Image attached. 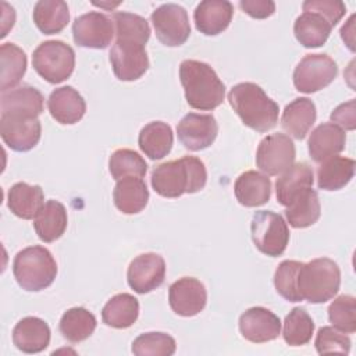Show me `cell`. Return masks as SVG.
<instances>
[{
  "instance_id": "18",
  "label": "cell",
  "mask_w": 356,
  "mask_h": 356,
  "mask_svg": "<svg viewBox=\"0 0 356 356\" xmlns=\"http://www.w3.org/2000/svg\"><path fill=\"white\" fill-rule=\"evenodd\" d=\"M1 114L38 118L44 107L43 95L31 85H22L6 92L0 96Z\"/></svg>"
},
{
  "instance_id": "42",
  "label": "cell",
  "mask_w": 356,
  "mask_h": 356,
  "mask_svg": "<svg viewBox=\"0 0 356 356\" xmlns=\"http://www.w3.org/2000/svg\"><path fill=\"white\" fill-rule=\"evenodd\" d=\"M302 261L284 260L278 264L274 273V286L275 291L288 302H300V296L296 288L298 270Z\"/></svg>"
},
{
  "instance_id": "31",
  "label": "cell",
  "mask_w": 356,
  "mask_h": 356,
  "mask_svg": "<svg viewBox=\"0 0 356 356\" xmlns=\"http://www.w3.org/2000/svg\"><path fill=\"white\" fill-rule=\"evenodd\" d=\"M331 29L332 26L330 22L314 11H303L293 24L296 40L307 49L323 46L327 42Z\"/></svg>"
},
{
  "instance_id": "22",
  "label": "cell",
  "mask_w": 356,
  "mask_h": 356,
  "mask_svg": "<svg viewBox=\"0 0 356 356\" xmlns=\"http://www.w3.org/2000/svg\"><path fill=\"white\" fill-rule=\"evenodd\" d=\"M50 327L39 317L21 318L13 330V343L24 353H39L50 343Z\"/></svg>"
},
{
  "instance_id": "5",
  "label": "cell",
  "mask_w": 356,
  "mask_h": 356,
  "mask_svg": "<svg viewBox=\"0 0 356 356\" xmlns=\"http://www.w3.org/2000/svg\"><path fill=\"white\" fill-rule=\"evenodd\" d=\"M13 274L22 289L38 292L53 284L57 275V263L49 249L33 245L15 254Z\"/></svg>"
},
{
  "instance_id": "25",
  "label": "cell",
  "mask_w": 356,
  "mask_h": 356,
  "mask_svg": "<svg viewBox=\"0 0 356 356\" xmlns=\"http://www.w3.org/2000/svg\"><path fill=\"white\" fill-rule=\"evenodd\" d=\"M113 200L121 213L136 214L146 207L149 189L142 178L125 177L117 181L113 191Z\"/></svg>"
},
{
  "instance_id": "8",
  "label": "cell",
  "mask_w": 356,
  "mask_h": 356,
  "mask_svg": "<svg viewBox=\"0 0 356 356\" xmlns=\"http://www.w3.org/2000/svg\"><path fill=\"white\" fill-rule=\"evenodd\" d=\"M338 75V65L328 54H306L293 70L298 92L314 93L328 86Z\"/></svg>"
},
{
  "instance_id": "46",
  "label": "cell",
  "mask_w": 356,
  "mask_h": 356,
  "mask_svg": "<svg viewBox=\"0 0 356 356\" xmlns=\"http://www.w3.org/2000/svg\"><path fill=\"white\" fill-rule=\"evenodd\" d=\"M331 121L337 122L338 127H342L343 129L353 131L356 127V118H355V99H350L346 103L339 104L332 113H331Z\"/></svg>"
},
{
  "instance_id": "24",
  "label": "cell",
  "mask_w": 356,
  "mask_h": 356,
  "mask_svg": "<svg viewBox=\"0 0 356 356\" xmlns=\"http://www.w3.org/2000/svg\"><path fill=\"white\" fill-rule=\"evenodd\" d=\"M236 200L245 207H257L270 200L271 181L267 175L249 170L242 172L234 185Z\"/></svg>"
},
{
  "instance_id": "15",
  "label": "cell",
  "mask_w": 356,
  "mask_h": 356,
  "mask_svg": "<svg viewBox=\"0 0 356 356\" xmlns=\"http://www.w3.org/2000/svg\"><path fill=\"white\" fill-rule=\"evenodd\" d=\"M168 303L171 310L178 316H196L207 303L206 286L193 277H182L170 285Z\"/></svg>"
},
{
  "instance_id": "39",
  "label": "cell",
  "mask_w": 356,
  "mask_h": 356,
  "mask_svg": "<svg viewBox=\"0 0 356 356\" xmlns=\"http://www.w3.org/2000/svg\"><path fill=\"white\" fill-rule=\"evenodd\" d=\"M113 22L117 39L134 40L146 46L150 38V26L143 17L132 13L120 11L114 13Z\"/></svg>"
},
{
  "instance_id": "17",
  "label": "cell",
  "mask_w": 356,
  "mask_h": 356,
  "mask_svg": "<svg viewBox=\"0 0 356 356\" xmlns=\"http://www.w3.org/2000/svg\"><path fill=\"white\" fill-rule=\"evenodd\" d=\"M239 331L246 341L264 343L278 338L281 332V320L271 310L254 306L241 314Z\"/></svg>"
},
{
  "instance_id": "47",
  "label": "cell",
  "mask_w": 356,
  "mask_h": 356,
  "mask_svg": "<svg viewBox=\"0 0 356 356\" xmlns=\"http://www.w3.org/2000/svg\"><path fill=\"white\" fill-rule=\"evenodd\" d=\"M341 38H342V40L348 44V47H349L352 51H355V47H353V31L348 32L346 25H343V26L341 28Z\"/></svg>"
},
{
  "instance_id": "44",
  "label": "cell",
  "mask_w": 356,
  "mask_h": 356,
  "mask_svg": "<svg viewBox=\"0 0 356 356\" xmlns=\"http://www.w3.org/2000/svg\"><path fill=\"white\" fill-rule=\"evenodd\" d=\"M303 11H314L323 15L331 26H335L346 13V7L339 0H306Z\"/></svg>"
},
{
  "instance_id": "33",
  "label": "cell",
  "mask_w": 356,
  "mask_h": 356,
  "mask_svg": "<svg viewBox=\"0 0 356 356\" xmlns=\"http://www.w3.org/2000/svg\"><path fill=\"white\" fill-rule=\"evenodd\" d=\"M320 199L313 188H307L298 193L285 210L286 220L293 228H307L313 225L320 218Z\"/></svg>"
},
{
  "instance_id": "3",
  "label": "cell",
  "mask_w": 356,
  "mask_h": 356,
  "mask_svg": "<svg viewBox=\"0 0 356 356\" xmlns=\"http://www.w3.org/2000/svg\"><path fill=\"white\" fill-rule=\"evenodd\" d=\"M179 79L186 103L192 108L209 111L224 102L225 85L207 63L184 60L179 65Z\"/></svg>"
},
{
  "instance_id": "12",
  "label": "cell",
  "mask_w": 356,
  "mask_h": 356,
  "mask_svg": "<svg viewBox=\"0 0 356 356\" xmlns=\"http://www.w3.org/2000/svg\"><path fill=\"white\" fill-rule=\"evenodd\" d=\"M114 33L113 19L100 11L82 14L72 24L74 42L81 47L106 49L111 43Z\"/></svg>"
},
{
  "instance_id": "4",
  "label": "cell",
  "mask_w": 356,
  "mask_h": 356,
  "mask_svg": "<svg viewBox=\"0 0 356 356\" xmlns=\"http://www.w3.org/2000/svg\"><path fill=\"white\" fill-rule=\"evenodd\" d=\"M341 285V270L328 257L313 259L302 263L298 270L296 288L302 300L309 303H324L331 300Z\"/></svg>"
},
{
  "instance_id": "28",
  "label": "cell",
  "mask_w": 356,
  "mask_h": 356,
  "mask_svg": "<svg viewBox=\"0 0 356 356\" xmlns=\"http://www.w3.org/2000/svg\"><path fill=\"white\" fill-rule=\"evenodd\" d=\"M313 182L314 174L307 163L302 161L292 164L286 171L281 174L280 178H277L275 193L278 203L286 207L298 193L312 188Z\"/></svg>"
},
{
  "instance_id": "20",
  "label": "cell",
  "mask_w": 356,
  "mask_h": 356,
  "mask_svg": "<svg viewBox=\"0 0 356 356\" xmlns=\"http://www.w3.org/2000/svg\"><path fill=\"white\" fill-rule=\"evenodd\" d=\"M47 108L57 122L71 125L85 115L86 103L76 89L67 85L57 88L50 93Z\"/></svg>"
},
{
  "instance_id": "6",
  "label": "cell",
  "mask_w": 356,
  "mask_h": 356,
  "mask_svg": "<svg viewBox=\"0 0 356 356\" xmlns=\"http://www.w3.org/2000/svg\"><path fill=\"white\" fill-rule=\"evenodd\" d=\"M32 65L49 83H61L74 72L75 51L61 40H46L33 50Z\"/></svg>"
},
{
  "instance_id": "34",
  "label": "cell",
  "mask_w": 356,
  "mask_h": 356,
  "mask_svg": "<svg viewBox=\"0 0 356 356\" xmlns=\"http://www.w3.org/2000/svg\"><path fill=\"white\" fill-rule=\"evenodd\" d=\"M32 18L42 33H60L70 21L68 6L63 0H40L33 7Z\"/></svg>"
},
{
  "instance_id": "45",
  "label": "cell",
  "mask_w": 356,
  "mask_h": 356,
  "mask_svg": "<svg viewBox=\"0 0 356 356\" xmlns=\"http://www.w3.org/2000/svg\"><path fill=\"white\" fill-rule=\"evenodd\" d=\"M239 7L243 13L256 19H264L275 13V3L271 0H241Z\"/></svg>"
},
{
  "instance_id": "23",
  "label": "cell",
  "mask_w": 356,
  "mask_h": 356,
  "mask_svg": "<svg viewBox=\"0 0 356 356\" xmlns=\"http://www.w3.org/2000/svg\"><path fill=\"white\" fill-rule=\"evenodd\" d=\"M316 104L309 97L292 100L282 111L281 127L295 139H305L316 122Z\"/></svg>"
},
{
  "instance_id": "32",
  "label": "cell",
  "mask_w": 356,
  "mask_h": 356,
  "mask_svg": "<svg viewBox=\"0 0 356 356\" xmlns=\"http://www.w3.org/2000/svg\"><path fill=\"white\" fill-rule=\"evenodd\" d=\"M139 302L131 293H117L111 296L102 310V320L113 328H128L138 320Z\"/></svg>"
},
{
  "instance_id": "2",
  "label": "cell",
  "mask_w": 356,
  "mask_h": 356,
  "mask_svg": "<svg viewBox=\"0 0 356 356\" xmlns=\"http://www.w3.org/2000/svg\"><path fill=\"white\" fill-rule=\"evenodd\" d=\"M228 102L242 122L257 132H267L278 122V104L253 82L234 85Z\"/></svg>"
},
{
  "instance_id": "38",
  "label": "cell",
  "mask_w": 356,
  "mask_h": 356,
  "mask_svg": "<svg viewBox=\"0 0 356 356\" xmlns=\"http://www.w3.org/2000/svg\"><path fill=\"white\" fill-rule=\"evenodd\" d=\"M108 170L115 181L125 177L143 178L147 171V164L138 152L131 149H118L108 159Z\"/></svg>"
},
{
  "instance_id": "37",
  "label": "cell",
  "mask_w": 356,
  "mask_h": 356,
  "mask_svg": "<svg viewBox=\"0 0 356 356\" xmlns=\"http://www.w3.org/2000/svg\"><path fill=\"white\" fill-rule=\"evenodd\" d=\"M314 332V321L303 307H293L284 320L282 337L289 346L306 345Z\"/></svg>"
},
{
  "instance_id": "36",
  "label": "cell",
  "mask_w": 356,
  "mask_h": 356,
  "mask_svg": "<svg viewBox=\"0 0 356 356\" xmlns=\"http://www.w3.org/2000/svg\"><path fill=\"white\" fill-rule=\"evenodd\" d=\"M96 317L85 307H71L60 318V332L71 343L88 339L96 328Z\"/></svg>"
},
{
  "instance_id": "7",
  "label": "cell",
  "mask_w": 356,
  "mask_h": 356,
  "mask_svg": "<svg viewBox=\"0 0 356 356\" xmlns=\"http://www.w3.org/2000/svg\"><path fill=\"white\" fill-rule=\"evenodd\" d=\"M252 241L254 246L270 257L281 256L289 242V228L281 214L260 210L256 211L250 222Z\"/></svg>"
},
{
  "instance_id": "41",
  "label": "cell",
  "mask_w": 356,
  "mask_h": 356,
  "mask_svg": "<svg viewBox=\"0 0 356 356\" xmlns=\"http://www.w3.org/2000/svg\"><path fill=\"white\" fill-rule=\"evenodd\" d=\"M328 318L332 327L345 332L356 331V299L352 295H339L328 306Z\"/></svg>"
},
{
  "instance_id": "29",
  "label": "cell",
  "mask_w": 356,
  "mask_h": 356,
  "mask_svg": "<svg viewBox=\"0 0 356 356\" xmlns=\"http://www.w3.org/2000/svg\"><path fill=\"white\" fill-rule=\"evenodd\" d=\"M174 134L171 127L163 121H152L146 124L138 136L140 150L150 160H160L165 157L172 147Z\"/></svg>"
},
{
  "instance_id": "11",
  "label": "cell",
  "mask_w": 356,
  "mask_h": 356,
  "mask_svg": "<svg viewBox=\"0 0 356 356\" xmlns=\"http://www.w3.org/2000/svg\"><path fill=\"white\" fill-rule=\"evenodd\" d=\"M110 63L114 75L120 81H136L149 68V57L145 44L134 40H120L110 49Z\"/></svg>"
},
{
  "instance_id": "19",
  "label": "cell",
  "mask_w": 356,
  "mask_h": 356,
  "mask_svg": "<svg viewBox=\"0 0 356 356\" xmlns=\"http://www.w3.org/2000/svg\"><path fill=\"white\" fill-rule=\"evenodd\" d=\"M234 6L227 0H204L193 11L196 29L207 36L225 31L232 19Z\"/></svg>"
},
{
  "instance_id": "43",
  "label": "cell",
  "mask_w": 356,
  "mask_h": 356,
  "mask_svg": "<svg viewBox=\"0 0 356 356\" xmlns=\"http://www.w3.org/2000/svg\"><path fill=\"white\" fill-rule=\"evenodd\" d=\"M314 345L320 355H325V353L348 355L350 352V338L345 335V332L330 325L321 327L318 330Z\"/></svg>"
},
{
  "instance_id": "16",
  "label": "cell",
  "mask_w": 356,
  "mask_h": 356,
  "mask_svg": "<svg viewBox=\"0 0 356 356\" xmlns=\"http://www.w3.org/2000/svg\"><path fill=\"white\" fill-rule=\"evenodd\" d=\"M0 135L11 150L28 152L40 140L42 125L38 118L1 114Z\"/></svg>"
},
{
  "instance_id": "13",
  "label": "cell",
  "mask_w": 356,
  "mask_h": 356,
  "mask_svg": "<svg viewBox=\"0 0 356 356\" xmlns=\"http://www.w3.org/2000/svg\"><path fill=\"white\" fill-rule=\"evenodd\" d=\"M165 280V261L153 252L136 256L128 266L127 281L136 293H149Z\"/></svg>"
},
{
  "instance_id": "35",
  "label": "cell",
  "mask_w": 356,
  "mask_h": 356,
  "mask_svg": "<svg viewBox=\"0 0 356 356\" xmlns=\"http://www.w3.org/2000/svg\"><path fill=\"white\" fill-rule=\"evenodd\" d=\"M26 54L14 43H3L0 46V90L6 92L14 89L25 75L26 71Z\"/></svg>"
},
{
  "instance_id": "1",
  "label": "cell",
  "mask_w": 356,
  "mask_h": 356,
  "mask_svg": "<svg viewBox=\"0 0 356 356\" xmlns=\"http://www.w3.org/2000/svg\"><path fill=\"white\" fill-rule=\"evenodd\" d=\"M207 171L204 163L195 156H184L157 165L152 172V188L163 197H179L196 193L206 186Z\"/></svg>"
},
{
  "instance_id": "30",
  "label": "cell",
  "mask_w": 356,
  "mask_h": 356,
  "mask_svg": "<svg viewBox=\"0 0 356 356\" xmlns=\"http://www.w3.org/2000/svg\"><path fill=\"white\" fill-rule=\"evenodd\" d=\"M355 175V160L342 156H331L317 168V186L324 191L345 188Z\"/></svg>"
},
{
  "instance_id": "40",
  "label": "cell",
  "mask_w": 356,
  "mask_h": 356,
  "mask_svg": "<svg viewBox=\"0 0 356 356\" xmlns=\"http://www.w3.org/2000/svg\"><path fill=\"white\" fill-rule=\"evenodd\" d=\"M175 349V339L165 332H145L132 342V353L136 356H171Z\"/></svg>"
},
{
  "instance_id": "14",
  "label": "cell",
  "mask_w": 356,
  "mask_h": 356,
  "mask_svg": "<svg viewBox=\"0 0 356 356\" xmlns=\"http://www.w3.org/2000/svg\"><path fill=\"white\" fill-rule=\"evenodd\" d=\"M218 134V124L211 114L189 113L177 125V135L185 149L199 152L213 145Z\"/></svg>"
},
{
  "instance_id": "27",
  "label": "cell",
  "mask_w": 356,
  "mask_h": 356,
  "mask_svg": "<svg viewBox=\"0 0 356 356\" xmlns=\"http://www.w3.org/2000/svg\"><path fill=\"white\" fill-rule=\"evenodd\" d=\"M68 224L67 210L58 200H47L33 218V228L40 241L50 243L61 238Z\"/></svg>"
},
{
  "instance_id": "21",
  "label": "cell",
  "mask_w": 356,
  "mask_h": 356,
  "mask_svg": "<svg viewBox=\"0 0 356 356\" xmlns=\"http://www.w3.org/2000/svg\"><path fill=\"white\" fill-rule=\"evenodd\" d=\"M346 134L334 122H323L316 127L307 140L309 154L313 161L321 163L331 156H337L345 149Z\"/></svg>"
},
{
  "instance_id": "26",
  "label": "cell",
  "mask_w": 356,
  "mask_h": 356,
  "mask_svg": "<svg viewBox=\"0 0 356 356\" xmlns=\"http://www.w3.org/2000/svg\"><path fill=\"white\" fill-rule=\"evenodd\" d=\"M44 204L43 189L26 182L14 184L7 193V206L13 214L24 220H32Z\"/></svg>"
},
{
  "instance_id": "9",
  "label": "cell",
  "mask_w": 356,
  "mask_h": 356,
  "mask_svg": "<svg viewBox=\"0 0 356 356\" xmlns=\"http://www.w3.org/2000/svg\"><path fill=\"white\" fill-rule=\"evenodd\" d=\"M150 21L153 24L156 38L164 46H181L188 40L191 35L188 13L179 4H161L152 13Z\"/></svg>"
},
{
  "instance_id": "10",
  "label": "cell",
  "mask_w": 356,
  "mask_h": 356,
  "mask_svg": "<svg viewBox=\"0 0 356 356\" xmlns=\"http://www.w3.org/2000/svg\"><path fill=\"white\" fill-rule=\"evenodd\" d=\"M296 150L292 139L285 134H270L263 138L256 152V164L267 175H280L295 161Z\"/></svg>"
}]
</instances>
